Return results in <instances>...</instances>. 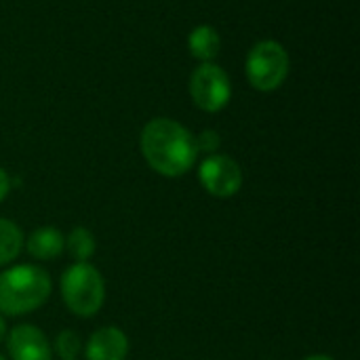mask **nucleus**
Here are the masks:
<instances>
[{
	"label": "nucleus",
	"instance_id": "7ed1b4c3",
	"mask_svg": "<svg viewBox=\"0 0 360 360\" xmlns=\"http://www.w3.org/2000/svg\"><path fill=\"white\" fill-rule=\"evenodd\" d=\"M61 297L72 314L95 316L105 300V283L99 270L91 264H72L61 276Z\"/></svg>",
	"mask_w": 360,
	"mask_h": 360
},
{
	"label": "nucleus",
	"instance_id": "20e7f679",
	"mask_svg": "<svg viewBox=\"0 0 360 360\" xmlns=\"http://www.w3.org/2000/svg\"><path fill=\"white\" fill-rule=\"evenodd\" d=\"M289 74V55L283 44L274 40L257 42L247 57V78L257 91H274L278 89Z\"/></svg>",
	"mask_w": 360,
	"mask_h": 360
},
{
	"label": "nucleus",
	"instance_id": "9b49d317",
	"mask_svg": "<svg viewBox=\"0 0 360 360\" xmlns=\"http://www.w3.org/2000/svg\"><path fill=\"white\" fill-rule=\"evenodd\" d=\"M21 247H23V234L19 226L11 219L0 217V266H6L13 259H17Z\"/></svg>",
	"mask_w": 360,
	"mask_h": 360
},
{
	"label": "nucleus",
	"instance_id": "423d86ee",
	"mask_svg": "<svg viewBox=\"0 0 360 360\" xmlns=\"http://www.w3.org/2000/svg\"><path fill=\"white\" fill-rule=\"evenodd\" d=\"M198 177L202 188L217 198H230L243 186V171L238 162L224 154L207 156L198 169Z\"/></svg>",
	"mask_w": 360,
	"mask_h": 360
},
{
	"label": "nucleus",
	"instance_id": "ddd939ff",
	"mask_svg": "<svg viewBox=\"0 0 360 360\" xmlns=\"http://www.w3.org/2000/svg\"><path fill=\"white\" fill-rule=\"evenodd\" d=\"M55 350L63 360H76L82 350V342L74 331H61L55 340Z\"/></svg>",
	"mask_w": 360,
	"mask_h": 360
},
{
	"label": "nucleus",
	"instance_id": "a211bd4d",
	"mask_svg": "<svg viewBox=\"0 0 360 360\" xmlns=\"http://www.w3.org/2000/svg\"><path fill=\"white\" fill-rule=\"evenodd\" d=\"M0 360H4V356H0Z\"/></svg>",
	"mask_w": 360,
	"mask_h": 360
},
{
	"label": "nucleus",
	"instance_id": "f3484780",
	"mask_svg": "<svg viewBox=\"0 0 360 360\" xmlns=\"http://www.w3.org/2000/svg\"><path fill=\"white\" fill-rule=\"evenodd\" d=\"M304 360H333L331 356H327V354H314V356H306Z\"/></svg>",
	"mask_w": 360,
	"mask_h": 360
},
{
	"label": "nucleus",
	"instance_id": "1a4fd4ad",
	"mask_svg": "<svg viewBox=\"0 0 360 360\" xmlns=\"http://www.w3.org/2000/svg\"><path fill=\"white\" fill-rule=\"evenodd\" d=\"M27 253L34 259H44L51 262L55 257H59L65 249V238L57 228H38L30 234L27 243Z\"/></svg>",
	"mask_w": 360,
	"mask_h": 360
},
{
	"label": "nucleus",
	"instance_id": "4468645a",
	"mask_svg": "<svg viewBox=\"0 0 360 360\" xmlns=\"http://www.w3.org/2000/svg\"><path fill=\"white\" fill-rule=\"evenodd\" d=\"M194 141H196V150L198 152H209V154H213L217 148H219V135L215 133V131H202L198 137H194Z\"/></svg>",
	"mask_w": 360,
	"mask_h": 360
},
{
	"label": "nucleus",
	"instance_id": "9d476101",
	"mask_svg": "<svg viewBox=\"0 0 360 360\" xmlns=\"http://www.w3.org/2000/svg\"><path fill=\"white\" fill-rule=\"evenodd\" d=\"M219 46H221L219 34L211 25H198L188 36V49H190L192 57H196L202 63L213 61L219 53Z\"/></svg>",
	"mask_w": 360,
	"mask_h": 360
},
{
	"label": "nucleus",
	"instance_id": "f257e3e1",
	"mask_svg": "<svg viewBox=\"0 0 360 360\" xmlns=\"http://www.w3.org/2000/svg\"><path fill=\"white\" fill-rule=\"evenodd\" d=\"M141 154L165 177H181L198 156L194 135L171 118H154L141 131Z\"/></svg>",
	"mask_w": 360,
	"mask_h": 360
},
{
	"label": "nucleus",
	"instance_id": "f8f14e48",
	"mask_svg": "<svg viewBox=\"0 0 360 360\" xmlns=\"http://www.w3.org/2000/svg\"><path fill=\"white\" fill-rule=\"evenodd\" d=\"M65 251L76 264H84L95 253V238L86 228H74L65 238Z\"/></svg>",
	"mask_w": 360,
	"mask_h": 360
},
{
	"label": "nucleus",
	"instance_id": "2eb2a0df",
	"mask_svg": "<svg viewBox=\"0 0 360 360\" xmlns=\"http://www.w3.org/2000/svg\"><path fill=\"white\" fill-rule=\"evenodd\" d=\"M11 192V177L0 169V202L6 198V194Z\"/></svg>",
	"mask_w": 360,
	"mask_h": 360
},
{
	"label": "nucleus",
	"instance_id": "39448f33",
	"mask_svg": "<svg viewBox=\"0 0 360 360\" xmlns=\"http://www.w3.org/2000/svg\"><path fill=\"white\" fill-rule=\"evenodd\" d=\"M192 101L205 112H219L228 105L232 86L228 74L213 61L200 63L190 76Z\"/></svg>",
	"mask_w": 360,
	"mask_h": 360
},
{
	"label": "nucleus",
	"instance_id": "6e6552de",
	"mask_svg": "<svg viewBox=\"0 0 360 360\" xmlns=\"http://www.w3.org/2000/svg\"><path fill=\"white\" fill-rule=\"evenodd\" d=\"M84 354L89 360H124L129 340L118 327H101L89 338Z\"/></svg>",
	"mask_w": 360,
	"mask_h": 360
},
{
	"label": "nucleus",
	"instance_id": "0eeeda50",
	"mask_svg": "<svg viewBox=\"0 0 360 360\" xmlns=\"http://www.w3.org/2000/svg\"><path fill=\"white\" fill-rule=\"evenodd\" d=\"M6 348L11 360H51L53 356L46 335L34 325L13 327Z\"/></svg>",
	"mask_w": 360,
	"mask_h": 360
},
{
	"label": "nucleus",
	"instance_id": "dca6fc26",
	"mask_svg": "<svg viewBox=\"0 0 360 360\" xmlns=\"http://www.w3.org/2000/svg\"><path fill=\"white\" fill-rule=\"evenodd\" d=\"M4 338H6V325H4V321L0 316V344L4 342Z\"/></svg>",
	"mask_w": 360,
	"mask_h": 360
},
{
	"label": "nucleus",
	"instance_id": "f03ea898",
	"mask_svg": "<svg viewBox=\"0 0 360 360\" xmlns=\"http://www.w3.org/2000/svg\"><path fill=\"white\" fill-rule=\"evenodd\" d=\"M51 276L40 266L23 264L0 274V312L21 316L38 310L51 295Z\"/></svg>",
	"mask_w": 360,
	"mask_h": 360
}]
</instances>
